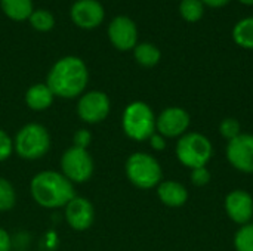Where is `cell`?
Returning a JSON list of instances; mask_svg holds the SVG:
<instances>
[{"instance_id":"6da1fadb","label":"cell","mask_w":253,"mask_h":251,"mask_svg":"<svg viewBox=\"0 0 253 251\" xmlns=\"http://www.w3.org/2000/svg\"><path fill=\"white\" fill-rule=\"evenodd\" d=\"M89 81V71L83 59L64 56L58 59L47 72L46 84L55 96L73 99L83 95Z\"/></svg>"},{"instance_id":"7a4b0ae2","label":"cell","mask_w":253,"mask_h":251,"mask_svg":"<svg viewBox=\"0 0 253 251\" xmlns=\"http://www.w3.org/2000/svg\"><path fill=\"white\" fill-rule=\"evenodd\" d=\"M30 194L43 209L65 207L76 197L74 183L62 173L53 170H44L34 175L30 182Z\"/></svg>"},{"instance_id":"3957f363","label":"cell","mask_w":253,"mask_h":251,"mask_svg":"<svg viewBox=\"0 0 253 251\" xmlns=\"http://www.w3.org/2000/svg\"><path fill=\"white\" fill-rule=\"evenodd\" d=\"M50 149V135L39 123H28L21 127L13 139V151L19 158L34 161L43 158Z\"/></svg>"},{"instance_id":"277c9868","label":"cell","mask_w":253,"mask_h":251,"mask_svg":"<svg viewBox=\"0 0 253 251\" xmlns=\"http://www.w3.org/2000/svg\"><path fill=\"white\" fill-rule=\"evenodd\" d=\"M122 127L127 138L142 142L156 133V115L151 107L142 101L129 104L122 115Z\"/></svg>"},{"instance_id":"5b68a950","label":"cell","mask_w":253,"mask_h":251,"mask_svg":"<svg viewBox=\"0 0 253 251\" xmlns=\"http://www.w3.org/2000/svg\"><path fill=\"white\" fill-rule=\"evenodd\" d=\"M125 172L129 182L139 189H151L159 186L163 176L160 163L147 152L132 154L126 160Z\"/></svg>"},{"instance_id":"8992f818","label":"cell","mask_w":253,"mask_h":251,"mask_svg":"<svg viewBox=\"0 0 253 251\" xmlns=\"http://www.w3.org/2000/svg\"><path fill=\"white\" fill-rule=\"evenodd\" d=\"M213 155L212 142L202 133L190 132L179 138L176 143V157L179 163L191 170L206 167Z\"/></svg>"},{"instance_id":"52a82bcc","label":"cell","mask_w":253,"mask_h":251,"mask_svg":"<svg viewBox=\"0 0 253 251\" xmlns=\"http://www.w3.org/2000/svg\"><path fill=\"white\" fill-rule=\"evenodd\" d=\"M61 170L71 183H84L92 178L95 163L87 149L71 146L61 157Z\"/></svg>"},{"instance_id":"ba28073f","label":"cell","mask_w":253,"mask_h":251,"mask_svg":"<svg viewBox=\"0 0 253 251\" xmlns=\"http://www.w3.org/2000/svg\"><path fill=\"white\" fill-rule=\"evenodd\" d=\"M111 111V102L107 93L101 90H92L83 93L77 102V115L83 123L98 124L102 123Z\"/></svg>"},{"instance_id":"9c48e42d","label":"cell","mask_w":253,"mask_h":251,"mask_svg":"<svg viewBox=\"0 0 253 251\" xmlns=\"http://www.w3.org/2000/svg\"><path fill=\"white\" fill-rule=\"evenodd\" d=\"M190 127V114L179 107H169L156 117V132L165 138H181Z\"/></svg>"},{"instance_id":"30bf717a","label":"cell","mask_w":253,"mask_h":251,"mask_svg":"<svg viewBox=\"0 0 253 251\" xmlns=\"http://www.w3.org/2000/svg\"><path fill=\"white\" fill-rule=\"evenodd\" d=\"M227 160L243 173H253V135L242 133L227 145Z\"/></svg>"},{"instance_id":"8fae6325","label":"cell","mask_w":253,"mask_h":251,"mask_svg":"<svg viewBox=\"0 0 253 251\" xmlns=\"http://www.w3.org/2000/svg\"><path fill=\"white\" fill-rule=\"evenodd\" d=\"M108 38L111 44L122 52L133 49L138 41V30L135 22L129 16H116L108 25Z\"/></svg>"},{"instance_id":"7c38bea8","label":"cell","mask_w":253,"mask_h":251,"mask_svg":"<svg viewBox=\"0 0 253 251\" xmlns=\"http://www.w3.org/2000/svg\"><path fill=\"white\" fill-rule=\"evenodd\" d=\"M70 16L77 27L83 30H92L102 24L105 10L98 0H77L71 6Z\"/></svg>"},{"instance_id":"4fadbf2b","label":"cell","mask_w":253,"mask_h":251,"mask_svg":"<svg viewBox=\"0 0 253 251\" xmlns=\"http://www.w3.org/2000/svg\"><path fill=\"white\" fill-rule=\"evenodd\" d=\"M65 220L74 231H87L95 222V207L83 197H74L65 207Z\"/></svg>"},{"instance_id":"5bb4252c","label":"cell","mask_w":253,"mask_h":251,"mask_svg":"<svg viewBox=\"0 0 253 251\" xmlns=\"http://www.w3.org/2000/svg\"><path fill=\"white\" fill-rule=\"evenodd\" d=\"M225 212L233 222L242 226L248 225L253 217L252 195L242 189L230 192L225 198Z\"/></svg>"},{"instance_id":"9a60e30c","label":"cell","mask_w":253,"mask_h":251,"mask_svg":"<svg viewBox=\"0 0 253 251\" xmlns=\"http://www.w3.org/2000/svg\"><path fill=\"white\" fill-rule=\"evenodd\" d=\"M157 195L165 206L172 207V209L182 207L188 200L187 188L182 183L175 182V180L160 182L157 186Z\"/></svg>"},{"instance_id":"2e32d148","label":"cell","mask_w":253,"mask_h":251,"mask_svg":"<svg viewBox=\"0 0 253 251\" xmlns=\"http://www.w3.org/2000/svg\"><path fill=\"white\" fill-rule=\"evenodd\" d=\"M53 99H55V95L52 93V90L49 89L46 83L33 84L25 93L27 107L37 112L46 111L47 108H50V105L53 104Z\"/></svg>"},{"instance_id":"e0dca14e","label":"cell","mask_w":253,"mask_h":251,"mask_svg":"<svg viewBox=\"0 0 253 251\" xmlns=\"http://www.w3.org/2000/svg\"><path fill=\"white\" fill-rule=\"evenodd\" d=\"M0 6L7 18L21 22L33 13V0H0Z\"/></svg>"},{"instance_id":"ac0fdd59","label":"cell","mask_w":253,"mask_h":251,"mask_svg":"<svg viewBox=\"0 0 253 251\" xmlns=\"http://www.w3.org/2000/svg\"><path fill=\"white\" fill-rule=\"evenodd\" d=\"M133 56H135L136 62L141 67L151 68V67L159 64V61L162 58V53L151 43H139V44H136L133 47Z\"/></svg>"},{"instance_id":"d6986e66","label":"cell","mask_w":253,"mask_h":251,"mask_svg":"<svg viewBox=\"0 0 253 251\" xmlns=\"http://www.w3.org/2000/svg\"><path fill=\"white\" fill-rule=\"evenodd\" d=\"M233 38L239 46L245 49H253V16L242 19L236 24L233 30Z\"/></svg>"},{"instance_id":"ffe728a7","label":"cell","mask_w":253,"mask_h":251,"mask_svg":"<svg viewBox=\"0 0 253 251\" xmlns=\"http://www.w3.org/2000/svg\"><path fill=\"white\" fill-rule=\"evenodd\" d=\"M31 27L36 30V31H40V33H47L50 31L53 27H55V18L50 12L44 10V9H36L33 10V13L30 15L28 18Z\"/></svg>"},{"instance_id":"44dd1931","label":"cell","mask_w":253,"mask_h":251,"mask_svg":"<svg viewBox=\"0 0 253 251\" xmlns=\"http://www.w3.org/2000/svg\"><path fill=\"white\" fill-rule=\"evenodd\" d=\"M181 16L188 22H197L205 13V6L202 0H182L179 4Z\"/></svg>"},{"instance_id":"7402d4cb","label":"cell","mask_w":253,"mask_h":251,"mask_svg":"<svg viewBox=\"0 0 253 251\" xmlns=\"http://www.w3.org/2000/svg\"><path fill=\"white\" fill-rule=\"evenodd\" d=\"M16 204V191L13 185L0 176V212H9Z\"/></svg>"},{"instance_id":"603a6c76","label":"cell","mask_w":253,"mask_h":251,"mask_svg":"<svg viewBox=\"0 0 253 251\" xmlns=\"http://www.w3.org/2000/svg\"><path fill=\"white\" fill-rule=\"evenodd\" d=\"M234 247L237 251H253V223L243 225L236 232Z\"/></svg>"},{"instance_id":"cb8c5ba5","label":"cell","mask_w":253,"mask_h":251,"mask_svg":"<svg viewBox=\"0 0 253 251\" xmlns=\"http://www.w3.org/2000/svg\"><path fill=\"white\" fill-rule=\"evenodd\" d=\"M219 132L225 139L233 141V139H236L237 136L242 135V127H240V123L236 118H225L219 124Z\"/></svg>"},{"instance_id":"d4e9b609","label":"cell","mask_w":253,"mask_h":251,"mask_svg":"<svg viewBox=\"0 0 253 251\" xmlns=\"http://www.w3.org/2000/svg\"><path fill=\"white\" fill-rule=\"evenodd\" d=\"M13 152V141L12 138L0 129V163L6 161Z\"/></svg>"},{"instance_id":"484cf974","label":"cell","mask_w":253,"mask_h":251,"mask_svg":"<svg viewBox=\"0 0 253 251\" xmlns=\"http://www.w3.org/2000/svg\"><path fill=\"white\" fill-rule=\"evenodd\" d=\"M73 142H74L73 146L87 149L89 145H90V142H92V133L87 129H79L74 133V136H73Z\"/></svg>"},{"instance_id":"4316f807","label":"cell","mask_w":253,"mask_h":251,"mask_svg":"<svg viewBox=\"0 0 253 251\" xmlns=\"http://www.w3.org/2000/svg\"><path fill=\"white\" fill-rule=\"evenodd\" d=\"M209 180H211V172L206 167L191 170V182L196 186H205L209 183Z\"/></svg>"},{"instance_id":"83f0119b","label":"cell","mask_w":253,"mask_h":251,"mask_svg":"<svg viewBox=\"0 0 253 251\" xmlns=\"http://www.w3.org/2000/svg\"><path fill=\"white\" fill-rule=\"evenodd\" d=\"M150 145H151V148L154 149V151H163L165 148H166V138L165 136H162L160 133H154L150 139Z\"/></svg>"},{"instance_id":"f1b7e54d","label":"cell","mask_w":253,"mask_h":251,"mask_svg":"<svg viewBox=\"0 0 253 251\" xmlns=\"http://www.w3.org/2000/svg\"><path fill=\"white\" fill-rule=\"evenodd\" d=\"M0 251H12V238L3 228H0Z\"/></svg>"},{"instance_id":"f546056e","label":"cell","mask_w":253,"mask_h":251,"mask_svg":"<svg viewBox=\"0 0 253 251\" xmlns=\"http://www.w3.org/2000/svg\"><path fill=\"white\" fill-rule=\"evenodd\" d=\"M230 0H202L203 4H208L211 7H222L228 3Z\"/></svg>"},{"instance_id":"4dcf8cb0","label":"cell","mask_w":253,"mask_h":251,"mask_svg":"<svg viewBox=\"0 0 253 251\" xmlns=\"http://www.w3.org/2000/svg\"><path fill=\"white\" fill-rule=\"evenodd\" d=\"M240 3H243V4H249V6H252L253 4V0H239Z\"/></svg>"}]
</instances>
